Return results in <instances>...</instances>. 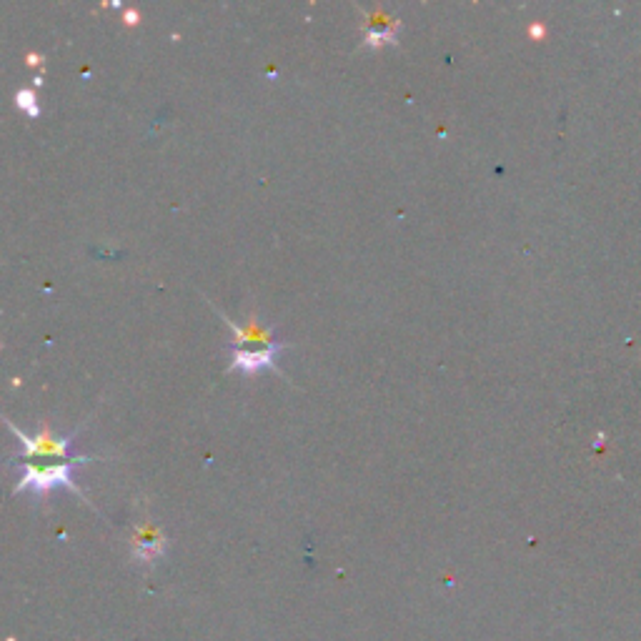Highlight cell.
<instances>
[{"label": "cell", "instance_id": "3", "mask_svg": "<svg viewBox=\"0 0 641 641\" xmlns=\"http://www.w3.org/2000/svg\"><path fill=\"white\" fill-rule=\"evenodd\" d=\"M286 346L273 344L266 349H241V346H231V371H241L243 376H253L258 371L278 369L276 361L283 354Z\"/></svg>", "mask_w": 641, "mask_h": 641}, {"label": "cell", "instance_id": "5", "mask_svg": "<svg viewBox=\"0 0 641 641\" xmlns=\"http://www.w3.org/2000/svg\"><path fill=\"white\" fill-rule=\"evenodd\" d=\"M401 31V21L394 16H386V13H374L366 21V33H364V46L379 48L386 46V43H396Z\"/></svg>", "mask_w": 641, "mask_h": 641}, {"label": "cell", "instance_id": "4", "mask_svg": "<svg viewBox=\"0 0 641 641\" xmlns=\"http://www.w3.org/2000/svg\"><path fill=\"white\" fill-rule=\"evenodd\" d=\"M226 321L233 329V334H236V344L233 346H241V349H266V346L278 344V341L273 339V331L266 329L258 318H251V321H246V324H236V321H231V318H226Z\"/></svg>", "mask_w": 641, "mask_h": 641}, {"label": "cell", "instance_id": "7", "mask_svg": "<svg viewBox=\"0 0 641 641\" xmlns=\"http://www.w3.org/2000/svg\"><path fill=\"white\" fill-rule=\"evenodd\" d=\"M161 551H163V541L158 539V536H143V539L138 541L136 554L141 556V559H151V556H158Z\"/></svg>", "mask_w": 641, "mask_h": 641}, {"label": "cell", "instance_id": "1", "mask_svg": "<svg viewBox=\"0 0 641 641\" xmlns=\"http://www.w3.org/2000/svg\"><path fill=\"white\" fill-rule=\"evenodd\" d=\"M88 456H76V459L68 461H53V464H31V461H23V474L21 479L13 486V494H21V491H31L33 499H41V496H48L53 489H71L73 494L81 496L83 501H88V496L83 494L81 486L73 479V471L78 466L88 464Z\"/></svg>", "mask_w": 641, "mask_h": 641}, {"label": "cell", "instance_id": "6", "mask_svg": "<svg viewBox=\"0 0 641 641\" xmlns=\"http://www.w3.org/2000/svg\"><path fill=\"white\" fill-rule=\"evenodd\" d=\"M16 106L21 108V111H26L28 116H33V118H36L38 113H41V106H38L36 93L28 91V88H21V91L16 93Z\"/></svg>", "mask_w": 641, "mask_h": 641}, {"label": "cell", "instance_id": "8", "mask_svg": "<svg viewBox=\"0 0 641 641\" xmlns=\"http://www.w3.org/2000/svg\"><path fill=\"white\" fill-rule=\"evenodd\" d=\"M126 21H128V23H136V21H138V13H136V11H128V13H126Z\"/></svg>", "mask_w": 641, "mask_h": 641}, {"label": "cell", "instance_id": "2", "mask_svg": "<svg viewBox=\"0 0 641 641\" xmlns=\"http://www.w3.org/2000/svg\"><path fill=\"white\" fill-rule=\"evenodd\" d=\"M8 429L18 436V441L23 444V459H31V456H41V459H56V461H68V451H71L73 439L78 436V429L68 436H56L51 431V426H43L38 431V436H26L21 429H18L13 421H8Z\"/></svg>", "mask_w": 641, "mask_h": 641}]
</instances>
